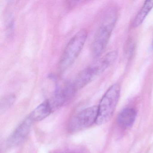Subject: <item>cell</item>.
I'll return each instance as SVG.
<instances>
[{"instance_id": "9c48e42d", "label": "cell", "mask_w": 153, "mask_h": 153, "mask_svg": "<svg viewBox=\"0 0 153 153\" xmlns=\"http://www.w3.org/2000/svg\"><path fill=\"white\" fill-rule=\"evenodd\" d=\"M137 113L133 108H128L121 111L117 119L120 126L125 128L131 127L136 119Z\"/></svg>"}, {"instance_id": "7c38bea8", "label": "cell", "mask_w": 153, "mask_h": 153, "mask_svg": "<svg viewBox=\"0 0 153 153\" xmlns=\"http://www.w3.org/2000/svg\"><path fill=\"white\" fill-rule=\"evenodd\" d=\"M152 48L153 49V40H152Z\"/></svg>"}, {"instance_id": "8992f818", "label": "cell", "mask_w": 153, "mask_h": 153, "mask_svg": "<svg viewBox=\"0 0 153 153\" xmlns=\"http://www.w3.org/2000/svg\"><path fill=\"white\" fill-rule=\"evenodd\" d=\"M76 91L74 84L68 83L62 88H59L55 92L54 96L48 100L53 110L61 107L68 99H69Z\"/></svg>"}, {"instance_id": "52a82bcc", "label": "cell", "mask_w": 153, "mask_h": 153, "mask_svg": "<svg viewBox=\"0 0 153 153\" xmlns=\"http://www.w3.org/2000/svg\"><path fill=\"white\" fill-rule=\"evenodd\" d=\"M33 122L29 116L17 128L9 140V143L11 146L20 145L26 138L31 129L32 123Z\"/></svg>"}, {"instance_id": "5b68a950", "label": "cell", "mask_w": 153, "mask_h": 153, "mask_svg": "<svg viewBox=\"0 0 153 153\" xmlns=\"http://www.w3.org/2000/svg\"><path fill=\"white\" fill-rule=\"evenodd\" d=\"M107 68L103 60L101 59L83 70L78 75L73 84L76 89L77 90L85 86Z\"/></svg>"}, {"instance_id": "3957f363", "label": "cell", "mask_w": 153, "mask_h": 153, "mask_svg": "<svg viewBox=\"0 0 153 153\" xmlns=\"http://www.w3.org/2000/svg\"><path fill=\"white\" fill-rule=\"evenodd\" d=\"M114 13L108 14L105 18L95 36L92 46L94 56H100L106 47L116 22Z\"/></svg>"}, {"instance_id": "8fae6325", "label": "cell", "mask_w": 153, "mask_h": 153, "mask_svg": "<svg viewBox=\"0 0 153 153\" xmlns=\"http://www.w3.org/2000/svg\"><path fill=\"white\" fill-rule=\"evenodd\" d=\"M16 96L14 94H10L3 97L1 100L0 110L1 113L4 112L9 109L15 102Z\"/></svg>"}, {"instance_id": "ba28073f", "label": "cell", "mask_w": 153, "mask_h": 153, "mask_svg": "<svg viewBox=\"0 0 153 153\" xmlns=\"http://www.w3.org/2000/svg\"><path fill=\"white\" fill-rule=\"evenodd\" d=\"M53 111L52 108L48 100L36 107L29 115V117L33 122L40 121L48 117Z\"/></svg>"}, {"instance_id": "30bf717a", "label": "cell", "mask_w": 153, "mask_h": 153, "mask_svg": "<svg viewBox=\"0 0 153 153\" xmlns=\"http://www.w3.org/2000/svg\"><path fill=\"white\" fill-rule=\"evenodd\" d=\"M153 8V0L145 1L143 7H141L132 22L133 27H137L139 26L143 23L149 13Z\"/></svg>"}, {"instance_id": "277c9868", "label": "cell", "mask_w": 153, "mask_h": 153, "mask_svg": "<svg viewBox=\"0 0 153 153\" xmlns=\"http://www.w3.org/2000/svg\"><path fill=\"white\" fill-rule=\"evenodd\" d=\"M98 115V106H92L82 110L71 120L69 129L77 131L88 128L96 123Z\"/></svg>"}, {"instance_id": "6da1fadb", "label": "cell", "mask_w": 153, "mask_h": 153, "mask_svg": "<svg viewBox=\"0 0 153 153\" xmlns=\"http://www.w3.org/2000/svg\"><path fill=\"white\" fill-rule=\"evenodd\" d=\"M120 94V88L118 84H114L108 88L98 106L97 124H105L111 120L119 101Z\"/></svg>"}, {"instance_id": "7a4b0ae2", "label": "cell", "mask_w": 153, "mask_h": 153, "mask_svg": "<svg viewBox=\"0 0 153 153\" xmlns=\"http://www.w3.org/2000/svg\"><path fill=\"white\" fill-rule=\"evenodd\" d=\"M87 36V31L85 29H82L71 39L60 59L59 68L61 70H66L75 62L85 45Z\"/></svg>"}]
</instances>
